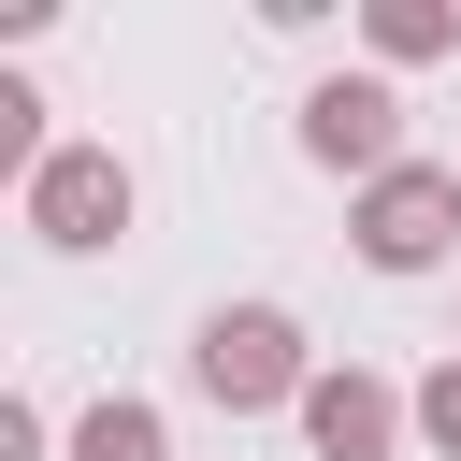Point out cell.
I'll return each instance as SVG.
<instances>
[{
  "label": "cell",
  "mask_w": 461,
  "mask_h": 461,
  "mask_svg": "<svg viewBox=\"0 0 461 461\" xmlns=\"http://www.w3.org/2000/svg\"><path fill=\"white\" fill-rule=\"evenodd\" d=\"M187 389L216 403V418H303V389H317V360H303V317L288 303H216L202 331H187Z\"/></svg>",
  "instance_id": "6da1fadb"
},
{
  "label": "cell",
  "mask_w": 461,
  "mask_h": 461,
  "mask_svg": "<svg viewBox=\"0 0 461 461\" xmlns=\"http://www.w3.org/2000/svg\"><path fill=\"white\" fill-rule=\"evenodd\" d=\"M43 447H58V432H43V403H29V389H0V461H43Z\"/></svg>",
  "instance_id": "9c48e42d"
},
{
  "label": "cell",
  "mask_w": 461,
  "mask_h": 461,
  "mask_svg": "<svg viewBox=\"0 0 461 461\" xmlns=\"http://www.w3.org/2000/svg\"><path fill=\"white\" fill-rule=\"evenodd\" d=\"M418 447H432V461H461V346L418 375Z\"/></svg>",
  "instance_id": "ba28073f"
},
{
  "label": "cell",
  "mask_w": 461,
  "mask_h": 461,
  "mask_svg": "<svg viewBox=\"0 0 461 461\" xmlns=\"http://www.w3.org/2000/svg\"><path fill=\"white\" fill-rule=\"evenodd\" d=\"M72 461H173V418L130 403V389H101V403L72 418Z\"/></svg>",
  "instance_id": "52a82bcc"
},
{
  "label": "cell",
  "mask_w": 461,
  "mask_h": 461,
  "mask_svg": "<svg viewBox=\"0 0 461 461\" xmlns=\"http://www.w3.org/2000/svg\"><path fill=\"white\" fill-rule=\"evenodd\" d=\"M14 202H29V230H43L58 259H101V245H130V216H144V187H130V158H115V144H58V158H43Z\"/></svg>",
  "instance_id": "7a4b0ae2"
},
{
  "label": "cell",
  "mask_w": 461,
  "mask_h": 461,
  "mask_svg": "<svg viewBox=\"0 0 461 461\" xmlns=\"http://www.w3.org/2000/svg\"><path fill=\"white\" fill-rule=\"evenodd\" d=\"M346 245H360L375 274H432V259L461 245V173H447V158H403V173H375V187L346 202Z\"/></svg>",
  "instance_id": "3957f363"
},
{
  "label": "cell",
  "mask_w": 461,
  "mask_h": 461,
  "mask_svg": "<svg viewBox=\"0 0 461 461\" xmlns=\"http://www.w3.org/2000/svg\"><path fill=\"white\" fill-rule=\"evenodd\" d=\"M403 432H418V389H389L360 360H317V389H303V447L317 461H403Z\"/></svg>",
  "instance_id": "5b68a950"
},
{
  "label": "cell",
  "mask_w": 461,
  "mask_h": 461,
  "mask_svg": "<svg viewBox=\"0 0 461 461\" xmlns=\"http://www.w3.org/2000/svg\"><path fill=\"white\" fill-rule=\"evenodd\" d=\"M303 158L346 173V187L403 173V86H389V72H317V86H303Z\"/></svg>",
  "instance_id": "277c9868"
},
{
  "label": "cell",
  "mask_w": 461,
  "mask_h": 461,
  "mask_svg": "<svg viewBox=\"0 0 461 461\" xmlns=\"http://www.w3.org/2000/svg\"><path fill=\"white\" fill-rule=\"evenodd\" d=\"M360 43H375V72H432V58H461V0H360Z\"/></svg>",
  "instance_id": "8992f818"
}]
</instances>
